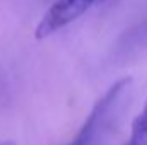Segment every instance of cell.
I'll return each mask as SVG.
<instances>
[{"mask_svg":"<svg viewBox=\"0 0 147 145\" xmlns=\"http://www.w3.org/2000/svg\"><path fill=\"white\" fill-rule=\"evenodd\" d=\"M0 145H14V142H2Z\"/></svg>","mask_w":147,"mask_h":145,"instance_id":"obj_4","label":"cell"},{"mask_svg":"<svg viewBox=\"0 0 147 145\" xmlns=\"http://www.w3.org/2000/svg\"><path fill=\"white\" fill-rule=\"evenodd\" d=\"M98 0H55L48 7V10L43 14V17L39 19L36 29H34V38L46 39L53 33L60 31L62 28L77 21Z\"/></svg>","mask_w":147,"mask_h":145,"instance_id":"obj_2","label":"cell"},{"mask_svg":"<svg viewBox=\"0 0 147 145\" xmlns=\"http://www.w3.org/2000/svg\"><path fill=\"white\" fill-rule=\"evenodd\" d=\"M128 84H130L128 77L120 79L105 92V96H101V99L94 104V108L91 109V113H89L87 119L84 121L82 128L79 130V133L75 135V138L69 145H92L94 144V140L99 135L101 128L106 125V119L110 116L113 106L116 104V101L120 99L121 92L127 89Z\"/></svg>","mask_w":147,"mask_h":145,"instance_id":"obj_1","label":"cell"},{"mask_svg":"<svg viewBox=\"0 0 147 145\" xmlns=\"http://www.w3.org/2000/svg\"><path fill=\"white\" fill-rule=\"evenodd\" d=\"M125 145H147V101L142 111L134 118L130 138Z\"/></svg>","mask_w":147,"mask_h":145,"instance_id":"obj_3","label":"cell"}]
</instances>
